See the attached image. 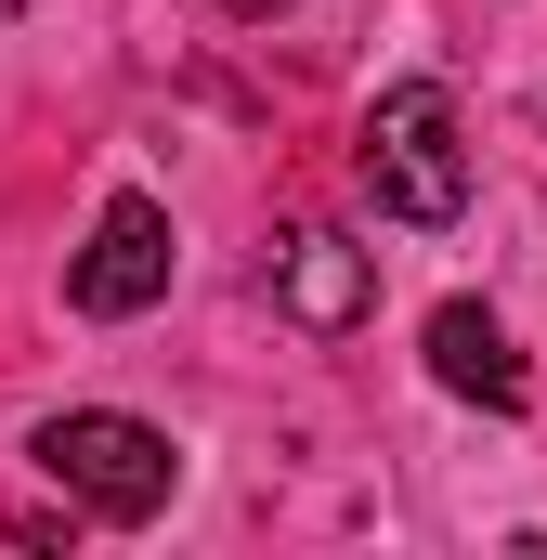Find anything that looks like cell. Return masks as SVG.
<instances>
[{"label":"cell","mask_w":547,"mask_h":560,"mask_svg":"<svg viewBox=\"0 0 547 560\" xmlns=\"http://www.w3.org/2000/svg\"><path fill=\"white\" fill-rule=\"evenodd\" d=\"M26 456L53 469V495H66L79 522H156L170 482H183L170 430H156V418H118V405H66V418H39Z\"/></svg>","instance_id":"cell-1"},{"label":"cell","mask_w":547,"mask_h":560,"mask_svg":"<svg viewBox=\"0 0 547 560\" xmlns=\"http://www.w3.org/2000/svg\"><path fill=\"white\" fill-rule=\"evenodd\" d=\"M352 170H365V196H379L392 222H456V209H469L456 92H443V79H405V92H379V105H365V143H352Z\"/></svg>","instance_id":"cell-2"},{"label":"cell","mask_w":547,"mask_h":560,"mask_svg":"<svg viewBox=\"0 0 547 560\" xmlns=\"http://www.w3.org/2000/svg\"><path fill=\"white\" fill-rule=\"evenodd\" d=\"M66 300L92 313V326H131L170 300V209L156 196H105V222H92V248L66 261Z\"/></svg>","instance_id":"cell-3"},{"label":"cell","mask_w":547,"mask_h":560,"mask_svg":"<svg viewBox=\"0 0 547 560\" xmlns=\"http://www.w3.org/2000/svg\"><path fill=\"white\" fill-rule=\"evenodd\" d=\"M274 313L313 326V339L365 326V313H379V248H352L339 222H287V235H274Z\"/></svg>","instance_id":"cell-4"},{"label":"cell","mask_w":547,"mask_h":560,"mask_svg":"<svg viewBox=\"0 0 547 560\" xmlns=\"http://www.w3.org/2000/svg\"><path fill=\"white\" fill-rule=\"evenodd\" d=\"M430 378H443L456 405H482V418H522V405H535V378H522V352H509V326H496L482 300H443V313H430Z\"/></svg>","instance_id":"cell-5"},{"label":"cell","mask_w":547,"mask_h":560,"mask_svg":"<svg viewBox=\"0 0 547 560\" xmlns=\"http://www.w3.org/2000/svg\"><path fill=\"white\" fill-rule=\"evenodd\" d=\"M222 13H248V26H274V13H287V0H222Z\"/></svg>","instance_id":"cell-6"}]
</instances>
